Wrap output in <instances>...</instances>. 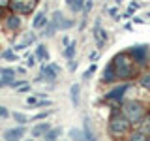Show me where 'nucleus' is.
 <instances>
[{
    "label": "nucleus",
    "instance_id": "obj_1",
    "mask_svg": "<svg viewBox=\"0 0 150 141\" xmlns=\"http://www.w3.org/2000/svg\"><path fill=\"white\" fill-rule=\"evenodd\" d=\"M112 68H115V73H116V79H133L135 75H137V64L131 60V56L126 53V51H120V53H116L112 56L111 60Z\"/></svg>",
    "mask_w": 150,
    "mask_h": 141
},
{
    "label": "nucleus",
    "instance_id": "obj_2",
    "mask_svg": "<svg viewBox=\"0 0 150 141\" xmlns=\"http://www.w3.org/2000/svg\"><path fill=\"white\" fill-rule=\"evenodd\" d=\"M122 113H124V117L131 122V124H137V122H141L144 119L146 109H144L137 100H129V102L122 103Z\"/></svg>",
    "mask_w": 150,
    "mask_h": 141
},
{
    "label": "nucleus",
    "instance_id": "obj_3",
    "mask_svg": "<svg viewBox=\"0 0 150 141\" xmlns=\"http://www.w3.org/2000/svg\"><path fill=\"white\" fill-rule=\"evenodd\" d=\"M131 122L124 117V113L122 111H112L111 119H109V132L115 135H120V134H126V132L129 130Z\"/></svg>",
    "mask_w": 150,
    "mask_h": 141
},
{
    "label": "nucleus",
    "instance_id": "obj_4",
    "mask_svg": "<svg viewBox=\"0 0 150 141\" xmlns=\"http://www.w3.org/2000/svg\"><path fill=\"white\" fill-rule=\"evenodd\" d=\"M38 6L36 0H9L8 4V9L11 13H17V15H32L34 9Z\"/></svg>",
    "mask_w": 150,
    "mask_h": 141
},
{
    "label": "nucleus",
    "instance_id": "obj_5",
    "mask_svg": "<svg viewBox=\"0 0 150 141\" xmlns=\"http://www.w3.org/2000/svg\"><path fill=\"white\" fill-rule=\"evenodd\" d=\"M131 60H133L137 66H144L150 58V45H144V43H137V45H131L128 51H126Z\"/></svg>",
    "mask_w": 150,
    "mask_h": 141
},
{
    "label": "nucleus",
    "instance_id": "obj_6",
    "mask_svg": "<svg viewBox=\"0 0 150 141\" xmlns=\"http://www.w3.org/2000/svg\"><path fill=\"white\" fill-rule=\"evenodd\" d=\"M40 73L43 75V81L47 83H54L56 77H58L60 73V66L56 62H41L40 66Z\"/></svg>",
    "mask_w": 150,
    "mask_h": 141
},
{
    "label": "nucleus",
    "instance_id": "obj_7",
    "mask_svg": "<svg viewBox=\"0 0 150 141\" xmlns=\"http://www.w3.org/2000/svg\"><path fill=\"white\" fill-rule=\"evenodd\" d=\"M128 88H129V83L116 85L115 88H111V90L103 96V100H105V102H122V100H124V94L128 92Z\"/></svg>",
    "mask_w": 150,
    "mask_h": 141
},
{
    "label": "nucleus",
    "instance_id": "obj_8",
    "mask_svg": "<svg viewBox=\"0 0 150 141\" xmlns=\"http://www.w3.org/2000/svg\"><path fill=\"white\" fill-rule=\"evenodd\" d=\"M47 23H49V6H45L43 9H40V13H36V15H34L32 30H43Z\"/></svg>",
    "mask_w": 150,
    "mask_h": 141
},
{
    "label": "nucleus",
    "instance_id": "obj_9",
    "mask_svg": "<svg viewBox=\"0 0 150 141\" xmlns=\"http://www.w3.org/2000/svg\"><path fill=\"white\" fill-rule=\"evenodd\" d=\"M23 25V17L17 15V13H8V17L4 19V28L8 32H17Z\"/></svg>",
    "mask_w": 150,
    "mask_h": 141
},
{
    "label": "nucleus",
    "instance_id": "obj_10",
    "mask_svg": "<svg viewBox=\"0 0 150 141\" xmlns=\"http://www.w3.org/2000/svg\"><path fill=\"white\" fill-rule=\"evenodd\" d=\"M21 40H23V41H19V43L13 45V51H23V49H26V47H30L32 43H36V40H38L36 30H28V32H25V34L21 36Z\"/></svg>",
    "mask_w": 150,
    "mask_h": 141
},
{
    "label": "nucleus",
    "instance_id": "obj_11",
    "mask_svg": "<svg viewBox=\"0 0 150 141\" xmlns=\"http://www.w3.org/2000/svg\"><path fill=\"white\" fill-rule=\"evenodd\" d=\"M25 124H19V126H15V128H8L6 132H4V139L6 141H9V139H21L23 135H25Z\"/></svg>",
    "mask_w": 150,
    "mask_h": 141
},
{
    "label": "nucleus",
    "instance_id": "obj_12",
    "mask_svg": "<svg viewBox=\"0 0 150 141\" xmlns=\"http://www.w3.org/2000/svg\"><path fill=\"white\" fill-rule=\"evenodd\" d=\"M56 32H58V25H56L53 19H49V23L45 25V28H43V30H40V36L41 38H53Z\"/></svg>",
    "mask_w": 150,
    "mask_h": 141
},
{
    "label": "nucleus",
    "instance_id": "obj_13",
    "mask_svg": "<svg viewBox=\"0 0 150 141\" xmlns=\"http://www.w3.org/2000/svg\"><path fill=\"white\" fill-rule=\"evenodd\" d=\"M69 98H71L73 107H79V103H81V85L73 83L69 87Z\"/></svg>",
    "mask_w": 150,
    "mask_h": 141
},
{
    "label": "nucleus",
    "instance_id": "obj_14",
    "mask_svg": "<svg viewBox=\"0 0 150 141\" xmlns=\"http://www.w3.org/2000/svg\"><path fill=\"white\" fill-rule=\"evenodd\" d=\"M34 56H36L38 62H47V60H49V49H47V45L45 43L38 45L36 51H34Z\"/></svg>",
    "mask_w": 150,
    "mask_h": 141
},
{
    "label": "nucleus",
    "instance_id": "obj_15",
    "mask_svg": "<svg viewBox=\"0 0 150 141\" xmlns=\"http://www.w3.org/2000/svg\"><path fill=\"white\" fill-rule=\"evenodd\" d=\"M115 79H116V73H115V68H112V64L109 62L103 68V75H101V81L103 83H115Z\"/></svg>",
    "mask_w": 150,
    "mask_h": 141
},
{
    "label": "nucleus",
    "instance_id": "obj_16",
    "mask_svg": "<svg viewBox=\"0 0 150 141\" xmlns=\"http://www.w3.org/2000/svg\"><path fill=\"white\" fill-rule=\"evenodd\" d=\"M75 51H77V41L71 40L68 45L64 47V53H62V56H64V58L69 62V60H73V58H75Z\"/></svg>",
    "mask_w": 150,
    "mask_h": 141
},
{
    "label": "nucleus",
    "instance_id": "obj_17",
    "mask_svg": "<svg viewBox=\"0 0 150 141\" xmlns=\"http://www.w3.org/2000/svg\"><path fill=\"white\" fill-rule=\"evenodd\" d=\"M49 128H51L49 122H36L34 128L30 130V132H32V137H41V135H43Z\"/></svg>",
    "mask_w": 150,
    "mask_h": 141
},
{
    "label": "nucleus",
    "instance_id": "obj_18",
    "mask_svg": "<svg viewBox=\"0 0 150 141\" xmlns=\"http://www.w3.org/2000/svg\"><path fill=\"white\" fill-rule=\"evenodd\" d=\"M60 135H62V128H49L41 135V141H58Z\"/></svg>",
    "mask_w": 150,
    "mask_h": 141
},
{
    "label": "nucleus",
    "instance_id": "obj_19",
    "mask_svg": "<svg viewBox=\"0 0 150 141\" xmlns=\"http://www.w3.org/2000/svg\"><path fill=\"white\" fill-rule=\"evenodd\" d=\"M83 124H84V141H96V137H94V134H92V128H90V119L88 117H84L83 119Z\"/></svg>",
    "mask_w": 150,
    "mask_h": 141
},
{
    "label": "nucleus",
    "instance_id": "obj_20",
    "mask_svg": "<svg viewBox=\"0 0 150 141\" xmlns=\"http://www.w3.org/2000/svg\"><path fill=\"white\" fill-rule=\"evenodd\" d=\"M0 58H2V60H6V62H17V60L21 58V56L15 55V51H13V49H6V51H2Z\"/></svg>",
    "mask_w": 150,
    "mask_h": 141
},
{
    "label": "nucleus",
    "instance_id": "obj_21",
    "mask_svg": "<svg viewBox=\"0 0 150 141\" xmlns=\"http://www.w3.org/2000/svg\"><path fill=\"white\" fill-rule=\"evenodd\" d=\"M73 25H75V19L62 17V21H60V25H58V30H62V32H68L69 28H73Z\"/></svg>",
    "mask_w": 150,
    "mask_h": 141
},
{
    "label": "nucleus",
    "instance_id": "obj_22",
    "mask_svg": "<svg viewBox=\"0 0 150 141\" xmlns=\"http://www.w3.org/2000/svg\"><path fill=\"white\" fill-rule=\"evenodd\" d=\"M69 141H84V132L79 128H71L69 130Z\"/></svg>",
    "mask_w": 150,
    "mask_h": 141
},
{
    "label": "nucleus",
    "instance_id": "obj_23",
    "mask_svg": "<svg viewBox=\"0 0 150 141\" xmlns=\"http://www.w3.org/2000/svg\"><path fill=\"white\" fill-rule=\"evenodd\" d=\"M11 117L17 120V124H26V122H28V117H25L21 111H13V113H11Z\"/></svg>",
    "mask_w": 150,
    "mask_h": 141
},
{
    "label": "nucleus",
    "instance_id": "obj_24",
    "mask_svg": "<svg viewBox=\"0 0 150 141\" xmlns=\"http://www.w3.org/2000/svg\"><path fill=\"white\" fill-rule=\"evenodd\" d=\"M49 115H51V107H47L45 111H40L38 115H34V117H32V120H34V122H38V120H43V119H47Z\"/></svg>",
    "mask_w": 150,
    "mask_h": 141
},
{
    "label": "nucleus",
    "instance_id": "obj_25",
    "mask_svg": "<svg viewBox=\"0 0 150 141\" xmlns=\"http://www.w3.org/2000/svg\"><path fill=\"white\" fill-rule=\"evenodd\" d=\"M83 6H84V0H75L69 6V9H71V13H79V11H83Z\"/></svg>",
    "mask_w": 150,
    "mask_h": 141
},
{
    "label": "nucleus",
    "instance_id": "obj_26",
    "mask_svg": "<svg viewBox=\"0 0 150 141\" xmlns=\"http://www.w3.org/2000/svg\"><path fill=\"white\" fill-rule=\"evenodd\" d=\"M94 8V0H84V6H83V17H88V13L92 11Z\"/></svg>",
    "mask_w": 150,
    "mask_h": 141
},
{
    "label": "nucleus",
    "instance_id": "obj_27",
    "mask_svg": "<svg viewBox=\"0 0 150 141\" xmlns=\"http://www.w3.org/2000/svg\"><path fill=\"white\" fill-rule=\"evenodd\" d=\"M139 85L143 88H148L150 90V73H144V75H141V79H139Z\"/></svg>",
    "mask_w": 150,
    "mask_h": 141
},
{
    "label": "nucleus",
    "instance_id": "obj_28",
    "mask_svg": "<svg viewBox=\"0 0 150 141\" xmlns=\"http://www.w3.org/2000/svg\"><path fill=\"white\" fill-rule=\"evenodd\" d=\"M96 70H98V66H96V62H92V64H90V68H88V70H86V72H84V73H83V79H90V77H92V75H94V73H96Z\"/></svg>",
    "mask_w": 150,
    "mask_h": 141
},
{
    "label": "nucleus",
    "instance_id": "obj_29",
    "mask_svg": "<svg viewBox=\"0 0 150 141\" xmlns=\"http://www.w3.org/2000/svg\"><path fill=\"white\" fill-rule=\"evenodd\" d=\"M144 139H146L144 132H133V134L129 135V141H144Z\"/></svg>",
    "mask_w": 150,
    "mask_h": 141
},
{
    "label": "nucleus",
    "instance_id": "obj_30",
    "mask_svg": "<svg viewBox=\"0 0 150 141\" xmlns=\"http://www.w3.org/2000/svg\"><path fill=\"white\" fill-rule=\"evenodd\" d=\"M107 13H109V17H112V19H118V6L107 8Z\"/></svg>",
    "mask_w": 150,
    "mask_h": 141
},
{
    "label": "nucleus",
    "instance_id": "obj_31",
    "mask_svg": "<svg viewBox=\"0 0 150 141\" xmlns=\"http://www.w3.org/2000/svg\"><path fill=\"white\" fill-rule=\"evenodd\" d=\"M135 11H137V8H135V6H131V4H129V6H128V9H126V11H124V17H133L135 15Z\"/></svg>",
    "mask_w": 150,
    "mask_h": 141
},
{
    "label": "nucleus",
    "instance_id": "obj_32",
    "mask_svg": "<svg viewBox=\"0 0 150 141\" xmlns=\"http://www.w3.org/2000/svg\"><path fill=\"white\" fill-rule=\"evenodd\" d=\"M36 62H38V60H36V56L28 53V55H26V68H32V66H34Z\"/></svg>",
    "mask_w": 150,
    "mask_h": 141
},
{
    "label": "nucleus",
    "instance_id": "obj_33",
    "mask_svg": "<svg viewBox=\"0 0 150 141\" xmlns=\"http://www.w3.org/2000/svg\"><path fill=\"white\" fill-rule=\"evenodd\" d=\"M51 105H53L51 100H38V103H36V107H51Z\"/></svg>",
    "mask_w": 150,
    "mask_h": 141
},
{
    "label": "nucleus",
    "instance_id": "obj_34",
    "mask_svg": "<svg viewBox=\"0 0 150 141\" xmlns=\"http://www.w3.org/2000/svg\"><path fill=\"white\" fill-rule=\"evenodd\" d=\"M26 81H17V79H13L11 83L8 85V87H11V88H19V87H23V85H25Z\"/></svg>",
    "mask_w": 150,
    "mask_h": 141
},
{
    "label": "nucleus",
    "instance_id": "obj_35",
    "mask_svg": "<svg viewBox=\"0 0 150 141\" xmlns=\"http://www.w3.org/2000/svg\"><path fill=\"white\" fill-rule=\"evenodd\" d=\"M38 103V96H28V107H36Z\"/></svg>",
    "mask_w": 150,
    "mask_h": 141
},
{
    "label": "nucleus",
    "instance_id": "obj_36",
    "mask_svg": "<svg viewBox=\"0 0 150 141\" xmlns=\"http://www.w3.org/2000/svg\"><path fill=\"white\" fill-rule=\"evenodd\" d=\"M8 117H9V111L6 109V107L0 105V119H8Z\"/></svg>",
    "mask_w": 150,
    "mask_h": 141
},
{
    "label": "nucleus",
    "instance_id": "obj_37",
    "mask_svg": "<svg viewBox=\"0 0 150 141\" xmlns=\"http://www.w3.org/2000/svg\"><path fill=\"white\" fill-rule=\"evenodd\" d=\"M88 58H90V62H96V60L100 58V53H98V51H92V53H90V56H88Z\"/></svg>",
    "mask_w": 150,
    "mask_h": 141
},
{
    "label": "nucleus",
    "instance_id": "obj_38",
    "mask_svg": "<svg viewBox=\"0 0 150 141\" xmlns=\"http://www.w3.org/2000/svg\"><path fill=\"white\" fill-rule=\"evenodd\" d=\"M77 64H79V62H77L75 58H73V60H69V72H75V68H77Z\"/></svg>",
    "mask_w": 150,
    "mask_h": 141
},
{
    "label": "nucleus",
    "instance_id": "obj_39",
    "mask_svg": "<svg viewBox=\"0 0 150 141\" xmlns=\"http://www.w3.org/2000/svg\"><path fill=\"white\" fill-rule=\"evenodd\" d=\"M8 11H9L8 8H0V19H6L8 17Z\"/></svg>",
    "mask_w": 150,
    "mask_h": 141
},
{
    "label": "nucleus",
    "instance_id": "obj_40",
    "mask_svg": "<svg viewBox=\"0 0 150 141\" xmlns=\"http://www.w3.org/2000/svg\"><path fill=\"white\" fill-rule=\"evenodd\" d=\"M86 21H88L86 17H83V19H81V25H79V30H81V32L84 30V28H86Z\"/></svg>",
    "mask_w": 150,
    "mask_h": 141
},
{
    "label": "nucleus",
    "instance_id": "obj_41",
    "mask_svg": "<svg viewBox=\"0 0 150 141\" xmlns=\"http://www.w3.org/2000/svg\"><path fill=\"white\" fill-rule=\"evenodd\" d=\"M15 72H17L19 75H25V73H26V66H21V68H15Z\"/></svg>",
    "mask_w": 150,
    "mask_h": 141
},
{
    "label": "nucleus",
    "instance_id": "obj_42",
    "mask_svg": "<svg viewBox=\"0 0 150 141\" xmlns=\"http://www.w3.org/2000/svg\"><path fill=\"white\" fill-rule=\"evenodd\" d=\"M131 28H133V23H131V21H128V23L124 25V30H131Z\"/></svg>",
    "mask_w": 150,
    "mask_h": 141
},
{
    "label": "nucleus",
    "instance_id": "obj_43",
    "mask_svg": "<svg viewBox=\"0 0 150 141\" xmlns=\"http://www.w3.org/2000/svg\"><path fill=\"white\" fill-rule=\"evenodd\" d=\"M69 41H71V40H69V36H64V38H62V45H64V47H66V45H68V43H69Z\"/></svg>",
    "mask_w": 150,
    "mask_h": 141
},
{
    "label": "nucleus",
    "instance_id": "obj_44",
    "mask_svg": "<svg viewBox=\"0 0 150 141\" xmlns=\"http://www.w3.org/2000/svg\"><path fill=\"white\" fill-rule=\"evenodd\" d=\"M8 4H9V0H0V8H8Z\"/></svg>",
    "mask_w": 150,
    "mask_h": 141
},
{
    "label": "nucleus",
    "instance_id": "obj_45",
    "mask_svg": "<svg viewBox=\"0 0 150 141\" xmlns=\"http://www.w3.org/2000/svg\"><path fill=\"white\" fill-rule=\"evenodd\" d=\"M131 23H135V25H141V23H143V19H141V17H133V21H131Z\"/></svg>",
    "mask_w": 150,
    "mask_h": 141
},
{
    "label": "nucleus",
    "instance_id": "obj_46",
    "mask_svg": "<svg viewBox=\"0 0 150 141\" xmlns=\"http://www.w3.org/2000/svg\"><path fill=\"white\" fill-rule=\"evenodd\" d=\"M36 96H38V98H47V94H45V92H38Z\"/></svg>",
    "mask_w": 150,
    "mask_h": 141
},
{
    "label": "nucleus",
    "instance_id": "obj_47",
    "mask_svg": "<svg viewBox=\"0 0 150 141\" xmlns=\"http://www.w3.org/2000/svg\"><path fill=\"white\" fill-rule=\"evenodd\" d=\"M73 2H75V0H66V6H71Z\"/></svg>",
    "mask_w": 150,
    "mask_h": 141
},
{
    "label": "nucleus",
    "instance_id": "obj_48",
    "mask_svg": "<svg viewBox=\"0 0 150 141\" xmlns=\"http://www.w3.org/2000/svg\"><path fill=\"white\" fill-rule=\"evenodd\" d=\"M144 141H150V135H148V137H146V139H144Z\"/></svg>",
    "mask_w": 150,
    "mask_h": 141
},
{
    "label": "nucleus",
    "instance_id": "obj_49",
    "mask_svg": "<svg viewBox=\"0 0 150 141\" xmlns=\"http://www.w3.org/2000/svg\"><path fill=\"white\" fill-rule=\"evenodd\" d=\"M9 141H17V139H9Z\"/></svg>",
    "mask_w": 150,
    "mask_h": 141
},
{
    "label": "nucleus",
    "instance_id": "obj_50",
    "mask_svg": "<svg viewBox=\"0 0 150 141\" xmlns=\"http://www.w3.org/2000/svg\"><path fill=\"white\" fill-rule=\"evenodd\" d=\"M36 2H41V0H36Z\"/></svg>",
    "mask_w": 150,
    "mask_h": 141
},
{
    "label": "nucleus",
    "instance_id": "obj_51",
    "mask_svg": "<svg viewBox=\"0 0 150 141\" xmlns=\"http://www.w3.org/2000/svg\"><path fill=\"white\" fill-rule=\"evenodd\" d=\"M26 141H32V139H26Z\"/></svg>",
    "mask_w": 150,
    "mask_h": 141
},
{
    "label": "nucleus",
    "instance_id": "obj_52",
    "mask_svg": "<svg viewBox=\"0 0 150 141\" xmlns=\"http://www.w3.org/2000/svg\"><path fill=\"white\" fill-rule=\"evenodd\" d=\"M68 141H69V139H68Z\"/></svg>",
    "mask_w": 150,
    "mask_h": 141
}]
</instances>
